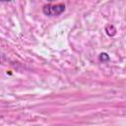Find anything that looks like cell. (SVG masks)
Instances as JSON below:
<instances>
[{
    "instance_id": "obj_1",
    "label": "cell",
    "mask_w": 126,
    "mask_h": 126,
    "mask_svg": "<svg viewBox=\"0 0 126 126\" xmlns=\"http://www.w3.org/2000/svg\"><path fill=\"white\" fill-rule=\"evenodd\" d=\"M65 10V6L63 4L57 5H45L42 9L43 13L47 16H58Z\"/></svg>"
},
{
    "instance_id": "obj_2",
    "label": "cell",
    "mask_w": 126,
    "mask_h": 126,
    "mask_svg": "<svg viewBox=\"0 0 126 126\" xmlns=\"http://www.w3.org/2000/svg\"><path fill=\"white\" fill-rule=\"evenodd\" d=\"M99 61L100 62H108L109 61V56L106 53H100L99 54Z\"/></svg>"
},
{
    "instance_id": "obj_3",
    "label": "cell",
    "mask_w": 126,
    "mask_h": 126,
    "mask_svg": "<svg viewBox=\"0 0 126 126\" xmlns=\"http://www.w3.org/2000/svg\"><path fill=\"white\" fill-rule=\"evenodd\" d=\"M11 0H0V2H9Z\"/></svg>"
},
{
    "instance_id": "obj_4",
    "label": "cell",
    "mask_w": 126,
    "mask_h": 126,
    "mask_svg": "<svg viewBox=\"0 0 126 126\" xmlns=\"http://www.w3.org/2000/svg\"><path fill=\"white\" fill-rule=\"evenodd\" d=\"M48 1H53V0H48Z\"/></svg>"
}]
</instances>
